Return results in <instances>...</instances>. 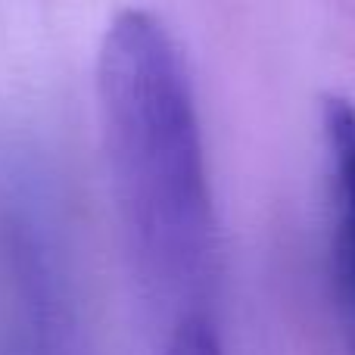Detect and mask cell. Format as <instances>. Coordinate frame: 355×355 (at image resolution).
Masks as SVG:
<instances>
[{
    "label": "cell",
    "instance_id": "1",
    "mask_svg": "<svg viewBox=\"0 0 355 355\" xmlns=\"http://www.w3.org/2000/svg\"><path fill=\"white\" fill-rule=\"evenodd\" d=\"M97 97L116 202L144 265L168 287H193L215 250L212 190L187 56L156 12L112 16Z\"/></svg>",
    "mask_w": 355,
    "mask_h": 355
},
{
    "label": "cell",
    "instance_id": "2",
    "mask_svg": "<svg viewBox=\"0 0 355 355\" xmlns=\"http://www.w3.org/2000/svg\"><path fill=\"white\" fill-rule=\"evenodd\" d=\"M327 212H331V281L340 327L355 352V103L331 94L321 106Z\"/></svg>",
    "mask_w": 355,
    "mask_h": 355
},
{
    "label": "cell",
    "instance_id": "3",
    "mask_svg": "<svg viewBox=\"0 0 355 355\" xmlns=\"http://www.w3.org/2000/svg\"><path fill=\"white\" fill-rule=\"evenodd\" d=\"M166 355H225V352H221V343L215 337V327L209 324V318L193 312L178 318L172 337H168Z\"/></svg>",
    "mask_w": 355,
    "mask_h": 355
}]
</instances>
